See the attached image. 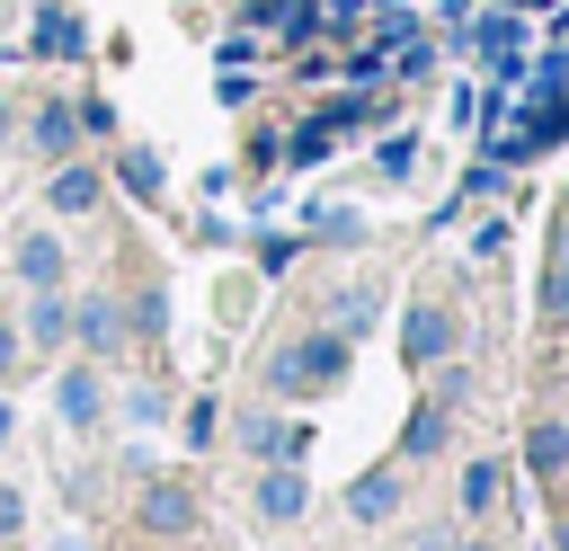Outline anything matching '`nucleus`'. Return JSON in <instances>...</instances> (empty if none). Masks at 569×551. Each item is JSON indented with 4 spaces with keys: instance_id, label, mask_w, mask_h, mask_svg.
Instances as JSON below:
<instances>
[{
    "instance_id": "nucleus-1",
    "label": "nucleus",
    "mask_w": 569,
    "mask_h": 551,
    "mask_svg": "<svg viewBox=\"0 0 569 551\" xmlns=\"http://www.w3.org/2000/svg\"><path fill=\"white\" fill-rule=\"evenodd\" d=\"M338 364H347V338L329 329V338H302L293 355H276V382H284V391H302V382H329Z\"/></svg>"
},
{
    "instance_id": "nucleus-2",
    "label": "nucleus",
    "mask_w": 569,
    "mask_h": 551,
    "mask_svg": "<svg viewBox=\"0 0 569 551\" xmlns=\"http://www.w3.org/2000/svg\"><path fill=\"white\" fill-rule=\"evenodd\" d=\"M471 44H480V62H489L498 80H516V71H525V27H516L507 9H498V18H480V36H471Z\"/></svg>"
},
{
    "instance_id": "nucleus-3",
    "label": "nucleus",
    "mask_w": 569,
    "mask_h": 551,
    "mask_svg": "<svg viewBox=\"0 0 569 551\" xmlns=\"http://www.w3.org/2000/svg\"><path fill=\"white\" fill-rule=\"evenodd\" d=\"M80 44H89V27H80L71 9H36V44H27V53H44V62H80Z\"/></svg>"
},
{
    "instance_id": "nucleus-4",
    "label": "nucleus",
    "mask_w": 569,
    "mask_h": 551,
    "mask_svg": "<svg viewBox=\"0 0 569 551\" xmlns=\"http://www.w3.org/2000/svg\"><path fill=\"white\" fill-rule=\"evenodd\" d=\"M18 276H27L36 293H53V284H62V240H44V231H27V240H18Z\"/></svg>"
},
{
    "instance_id": "nucleus-5",
    "label": "nucleus",
    "mask_w": 569,
    "mask_h": 551,
    "mask_svg": "<svg viewBox=\"0 0 569 551\" xmlns=\"http://www.w3.org/2000/svg\"><path fill=\"white\" fill-rule=\"evenodd\" d=\"M409 355H418V364H436V355H453V320L418 302V311H409Z\"/></svg>"
},
{
    "instance_id": "nucleus-6",
    "label": "nucleus",
    "mask_w": 569,
    "mask_h": 551,
    "mask_svg": "<svg viewBox=\"0 0 569 551\" xmlns=\"http://www.w3.org/2000/svg\"><path fill=\"white\" fill-rule=\"evenodd\" d=\"M44 204H53V213H89V204H98V169H53Z\"/></svg>"
},
{
    "instance_id": "nucleus-7",
    "label": "nucleus",
    "mask_w": 569,
    "mask_h": 551,
    "mask_svg": "<svg viewBox=\"0 0 569 551\" xmlns=\"http://www.w3.org/2000/svg\"><path fill=\"white\" fill-rule=\"evenodd\" d=\"M53 409H62L71 427H89V418H98V373H80V364H71V373L53 382Z\"/></svg>"
},
{
    "instance_id": "nucleus-8",
    "label": "nucleus",
    "mask_w": 569,
    "mask_h": 551,
    "mask_svg": "<svg viewBox=\"0 0 569 551\" xmlns=\"http://www.w3.org/2000/svg\"><path fill=\"white\" fill-rule=\"evenodd\" d=\"M142 524L151 533H187V489H142Z\"/></svg>"
},
{
    "instance_id": "nucleus-9",
    "label": "nucleus",
    "mask_w": 569,
    "mask_h": 551,
    "mask_svg": "<svg viewBox=\"0 0 569 551\" xmlns=\"http://www.w3.org/2000/svg\"><path fill=\"white\" fill-rule=\"evenodd\" d=\"M249 18H258V27H284V36H311L320 9H311V0H249Z\"/></svg>"
},
{
    "instance_id": "nucleus-10",
    "label": "nucleus",
    "mask_w": 569,
    "mask_h": 551,
    "mask_svg": "<svg viewBox=\"0 0 569 551\" xmlns=\"http://www.w3.org/2000/svg\"><path fill=\"white\" fill-rule=\"evenodd\" d=\"M525 462H533V471H560V462H569V427H533V435H525Z\"/></svg>"
},
{
    "instance_id": "nucleus-11",
    "label": "nucleus",
    "mask_w": 569,
    "mask_h": 551,
    "mask_svg": "<svg viewBox=\"0 0 569 551\" xmlns=\"http://www.w3.org/2000/svg\"><path fill=\"white\" fill-rule=\"evenodd\" d=\"M116 178H124L133 196H160V151H124V160H116Z\"/></svg>"
},
{
    "instance_id": "nucleus-12",
    "label": "nucleus",
    "mask_w": 569,
    "mask_h": 551,
    "mask_svg": "<svg viewBox=\"0 0 569 551\" xmlns=\"http://www.w3.org/2000/svg\"><path fill=\"white\" fill-rule=\"evenodd\" d=\"M347 507H356V515H391V507H400V480H391V471H382V480H356Z\"/></svg>"
},
{
    "instance_id": "nucleus-13",
    "label": "nucleus",
    "mask_w": 569,
    "mask_h": 551,
    "mask_svg": "<svg viewBox=\"0 0 569 551\" xmlns=\"http://www.w3.org/2000/svg\"><path fill=\"white\" fill-rule=\"evenodd\" d=\"M258 507H267V515H293V507H302V471H276V480L258 489Z\"/></svg>"
},
{
    "instance_id": "nucleus-14",
    "label": "nucleus",
    "mask_w": 569,
    "mask_h": 551,
    "mask_svg": "<svg viewBox=\"0 0 569 551\" xmlns=\"http://www.w3.org/2000/svg\"><path fill=\"white\" fill-rule=\"evenodd\" d=\"M36 142L44 151H71V107H36Z\"/></svg>"
},
{
    "instance_id": "nucleus-15",
    "label": "nucleus",
    "mask_w": 569,
    "mask_h": 551,
    "mask_svg": "<svg viewBox=\"0 0 569 551\" xmlns=\"http://www.w3.org/2000/svg\"><path fill=\"white\" fill-rule=\"evenodd\" d=\"M80 338L89 347H116V302H80Z\"/></svg>"
},
{
    "instance_id": "nucleus-16",
    "label": "nucleus",
    "mask_w": 569,
    "mask_h": 551,
    "mask_svg": "<svg viewBox=\"0 0 569 551\" xmlns=\"http://www.w3.org/2000/svg\"><path fill=\"white\" fill-rule=\"evenodd\" d=\"M436 444H445V409H418L409 418V453H436Z\"/></svg>"
},
{
    "instance_id": "nucleus-17",
    "label": "nucleus",
    "mask_w": 569,
    "mask_h": 551,
    "mask_svg": "<svg viewBox=\"0 0 569 551\" xmlns=\"http://www.w3.org/2000/svg\"><path fill=\"white\" fill-rule=\"evenodd\" d=\"M489 489H498V462H471L462 471V507H489Z\"/></svg>"
},
{
    "instance_id": "nucleus-18",
    "label": "nucleus",
    "mask_w": 569,
    "mask_h": 551,
    "mask_svg": "<svg viewBox=\"0 0 569 551\" xmlns=\"http://www.w3.org/2000/svg\"><path fill=\"white\" fill-rule=\"evenodd\" d=\"M27 329H36V338H62V329H71V311H62V302H53V293H44V302H36V320H27Z\"/></svg>"
},
{
    "instance_id": "nucleus-19",
    "label": "nucleus",
    "mask_w": 569,
    "mask_h": 551,
    "mask_svg": "<svg viewBox=\"0 0 569 551\" xmlns=\"http://www.w3.org/2000/svg\"><path fill=\"white\" fill-rule=\"evenodd\" d=\"M71 124H89V133H116V107H107V98H80V116H71Z\"/></svg>"
},
{
    "instance_id": "nucleus-20",
    "label": "nucleus",
    "mask_w": 569,
    "mask_h": 551,
    "mask_svg": "<svg viewBox=\"0 0 569 551\" xmlns=\"http://www.w3.org/2000/svg\"><path fill=\"white\" fill-rule=\"evenodd\" d=\"M409 160H418V142H409V133H391V142H382V169H391V178H409Z\"/></svg>"
},
{
    "instance_id": "nucleus-21",
    "label": "nucleus",
    "mask_w": 569,
    "mask_h": 551,
    "mask_svg": "<svg viewBox=\"0 0 569 551\" xmlns=\"http://www.w3.org/2000/svg\"><path fill=\"white\" fill-rule=\"evenodd\" d=\"M18 515H27V507H18L9 489H0V533H18Z\"/></svg>"
},
{
    "instance_id": "nucleus-22",
    "label": "nucleus",
    "mask_w": 569,
    "mask_h": 551,
    "mask_svg": "<svg viewBox=\"0 0 569 551\" xmlns=\"http://www.w3.org/2000/svg\"><path fill=\"white\" fill-rule=\"evenodd\" d=\"M9 355H18V338H9V329H0V373H9Z\"/></svg>"
},
{
    "instance_id": "nucleus-23",
    "label": "nucleus",
    "mask_w": 569,
    "mask_h": 551,
    "mask_svg": "<svg viewBox=\"0 0 569 551\" xmlns=\"http://www.w3.org/2000/svg\"><path fill=\"white\" fill-rule=\"evenodd\" d=\"M0 133H9V98H0Z\"/></svg>"
},
{
    "instance_id": "nucleus-24",
    "label": "nucleus",
    "mask_w": 569,
    "mask_h": 551,
    "mask_svg": "<svg viewBox=\"0 0 569 551\" xmlns=\"http://www.w3.org/2000/svg\"><path fill=\"white\" fill-rule=\"evenodd\" d=\"M0 435H9V409H0Z\"/></svg>"
},
{
    "instance_id": "nucleus-25",
    "label": "nucleus",
    "mask_w": 569,
    "mask_h": 551,
    "mask_svg": "<svg viewBox=\"0 0 569 551\" xmlns=\"http://www.w3.org/2000/svg\"><path fill=\"white\" fill-rule=\"evenodd\" d=\"M560 551H569V524H560Z\"/></svg>"
}]
</instances>
